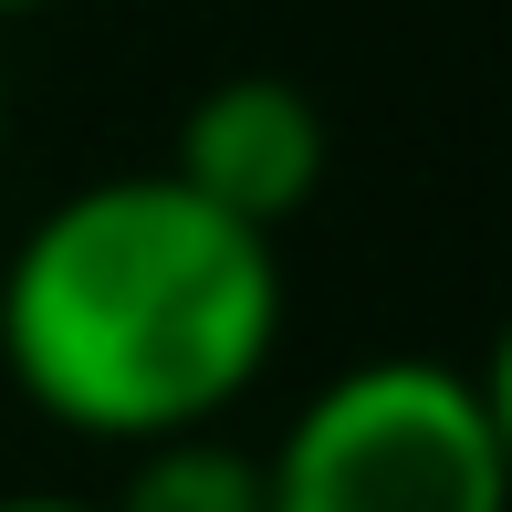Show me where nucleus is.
Here are the masks:
<instances>
[{
    "instance_id": "4",
    "label": "nucleus",
    "mask_w": 512,
    "mask_h": 512,
    "mask_svg": "<svg viewBox=\"0 0 512 512\" xmlns=\"http://www.w3.org/2000/svg\"><path fill=\"white\" fill-rule=\"evenodd\" d=\"M105 512H272V481H262V450H241L220 429H178L136 450L126 492Z\"/></svg>"
},
{
    "instance_id": "2",
    "label": "nucleus",
    "mask_w": 512,
    "mask_h": 512,
    "mask_svg": "<svg viewBox=\"0 0 512 512\" xmlns=\"http://www.w3.org/2000/svg\"><path fill=\"white\" fill-rule=\"evenodd\" d=\"M262 481L272 512H502V398L450 356H366L293 408Z\"/></svg>"
},
{
    "instance_id": "7",
    "label": "nucleus",
    "mask_w": 512,
    "mask_h": 512,
    "mask_svg": "<svg viewBox=\"0 0 512 512\" xmlns=\"http://www.w3.org/2000/svg\"><path fill=\"white\" fill-rule=\"evenodd\" d=\"M0 126H11V84H0Z\"/></svg>"
},
{
    "instance_id": "6",
    "label": "nucleus",
    "mask_w": 512,
    "mask_h": 512,
    "mask_svg": "<svg viewBox=\"0 0 512 512\" xmlns=\"http://www.w3.org/2000/svg\"><path fill=\"white\" fill-rule=\"evenodd\" d=\"M21 11H53V0H0V21H21Z\"/></svg>"
},
{
    "instance_id": "1",
    "label": "nucleus",
    "mask_w": 512,
    "mask_h": 512,
    "mask_svg": "<svg viewBox=\"0 0 512 512\" xmlns=\"http://www.w3.org/2000/svg\"><path fill=\"white\" fill-rule=\"evenodd\" d=\"M283 345V262L168 168L95 178L21 230L0 272V366L74 439L220 429Z\"/></svg>"
},
{
    "instance_id": "3",
    "label": "nucleus",
    "mask_w": 512,
    "mask_h": 512,
    "mask_svg": "<svg viewBox=\"0 0 512 512\" xmlns=\"http://www.w3.org/2000/svg\"><path fill=\"white\" fill-rule=\"evenodd\" d=\"M324 115L304 84H283V74H220L209 95L178 115V157H168V178L189 199H209L220 220H241V230H283L293 209H314L324 189Z\"/></svg>"
},
{
    "instance_id": "5",
    "label": "nucleus",
    "mask_w": 512,
    "mask_h": 512,
    "mask_svg": "<svg viewBox=\"0 0 512 512\" xmlns=\"http://www.w3.org/2000/svg\"><path fill=\"white\" fill-rule=\"evenodd\" d=\"M0 512H105V502H84V492H0Z\"/></svg>"
}]
</instances>
